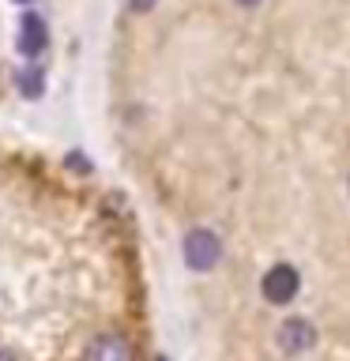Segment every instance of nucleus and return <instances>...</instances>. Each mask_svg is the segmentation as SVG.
Here are the masks:
<instances>
[{
	"mask_svg": "<svg viewBox=\"0 0 350 361\" xmlns=\"http://www.w3.org/2000/svg\"><path fill=\"white\" fill-rule=\"evenodd\" d=\"M222 256V241L211 230H192L185 237V264L192 271H211Z\"/></svg>",
	"mask_w": 350,
	"mask_h": 361,
	"instance_id": "f257e3e1",
	"label": "nucleus"
},
{
	"mask_svg": "<svg viewBox=\"0 0 350 361\" xmlns=\"http://www.w3.org/2000/svg\"><path fill=\"white\" fill-rule=\"evenodd\" d=\"M83 361H135V346L117 331H106L98 338H90L83 350Z\"/></svg>",
	"mask_w": 350,
	"mask_h": 361,
	"instance_id": "f03ea898",
	"label": "nucleus"
},
{
	"mask_svg": "<svg viewBox=\"0 0 350 361\" xmlns=\"http://www.w3.org/2000/svg\"><path fill=\"white\" fill-rule=\"evenodd\" d=\"M298 286H301V279H298V271H294L290 264H275L264 275V298L271 301V305H286V301H294V293H298Z\"/></svg>",
	"mask_w": 350,
	"mask_h": 361,
	"instance_id": "7ed1b4c3",
	"label": "nucleus"
},
{
	"mask_svg": "<svg viewBox=\"0 0 350 361\" xmlns=\"http://www.w3.org/2000/svg\"><path fill=\"white\" fill-rule=\"evenodd\" d=\"M316 343V331H313V324L309 320H286L279 327V346H282V354H305Z\"/></svg>",
	"mask_w": 350,
	"mask_h": 361,
	"instance_id": "20e7f679",
	"label": "nucleus"
},
{
	"mask_svg": "<svg viewBox=\"0 0 350 361\" xmlns=\"http://www.w3.org/2000/svg\"><path fill=\"white\" fill-rule=\"evenodd\" d=\"M45 42H49V34H45V23L38 16H27L23 19V30H19V53L23 56H38L45 49Z\"/></svg>",
	"mask_w": 350,
	"mask_h": 361,
	"instance_id": "39448f33",
	"label": "nucleus"
},
{
	"mask_svg": "<svg viewBox=\"0 0 350 361\" xmlns=\"http://www.w3.org/2000/svg\"><path fill=\"white\" fill-rule=\"evenodd\" d=\"M19 87H23V94H27V98H38L42 87H45V79H42V72H19Z\"/></svg>",
	"mask_w": 350,
	"mask_h": 361,
	"instance_id": "423d86ee",
	"label": "nucleus"
},
{
	"mask_svg": "<svg viewBox=\"0 0 350 361\" xmlns=\"http://www.w3.org/2000/svg\"><path fill=\"white\" fill-rule=\"evenodd\" d=\"M128 8H132V11H151L155 0H128Z\"/></svg>",
	"mask_w": 350,
	"mask_h": 361,
	"instance_id": "0eeeda50",
	"label": "nucleus"
},
{
	"mask_svg": "<svg viewBox=\"0 0 350 361\" xmlns=\"http://www.w3.org/2000/svg\"><path fill=\"white\" fill-rule=\"evenodd\" d=\"M0 361H16V354H11V350H4V346H0Z\"/></svg>",
	"mask_w": 350,
	"mask_h": 361,
	"instance_id": "6e6552de",
	"label": "nucleus"
},
{
	"mask_svg": "<svg viewBox=\"0 0 350 361\" xmlns=\"http://www.w3.org/2000/svg\"><path fill=\"white\" fill-rule=\"evenodd\" d=\"M237 4H245V8H253V4H260V0H237Z\"/></svg>",
	"mask_w": 350,
	"mask_h": 361,
	"instance_id": "1a4fd4ad",
	"label": "nucleus"
},
{
	"mask_svg": "<svg viewBox=\"0 0 350 361\" xmlns=\"http://www.w3.org/2000/svg\"><path fill=\"white\" fill-rule=\"evenodd\" d=\"M16 4H30V0H16Z\"/></svg>",
	"mask_w": 350,
	"mask_h": 361,
	"instance_id": "9d476101",
	"label": "nucleus"
}]
</instances>
